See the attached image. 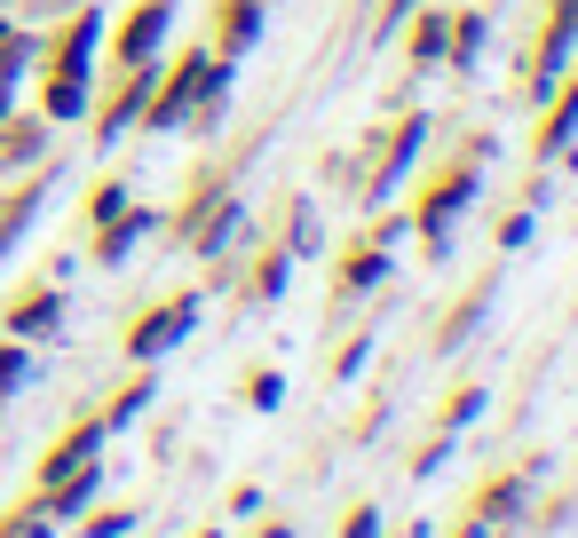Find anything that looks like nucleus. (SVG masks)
Masks as SVG:
<instances>
[{
    "label": "nucleus",
    "mask_w": 578,
    "mask_h": 538,
    "mask_svg": "<svg viewBox=\"0 0 578 538\" xmlns=\"http://www.w3.org/2000/svg\"><path fill=\"white\" fill-rule=\"evenodd\" d=\"M190 317H198V301H175V309H166V317L135 325V341H127V349H135V356H143V349H166V341H175V332H183Z\"/></svg>",
    "instance_id": "1"
},
{
    "label": "nucleus",
    "mask_w": 578,
    "mask_h": 538,
    "mask_svg": "<svg viewBox=\"0 0 578 538\" xmlns=\"http://www.w3.org/2000/svg\"><path fill=\"white\" fill-rule=\"evenodd\" d=\"M159 24H166V0H151V9L135 16V32H127V56H143V48L159 40Z\"/></svg>",
    "instance_id": "2"
}]
</instances>
